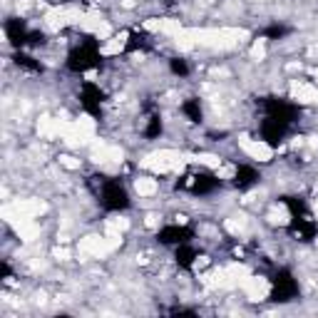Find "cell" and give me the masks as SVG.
I'll list each match as a JSON object with an SVG mask.
<instances>
[{
  "label": "cell",
  "instance_id": "obj_1",
  "mask_svg": "<svg viewBox=\"0 0 318 318\" xmlns=\"http://www.w3.org/2000/svg\"><path fill=\"white\" fill-rule=\"evenodd\" d=\"M80 251H82V256L107 259L114 249H112V244H109L107 236H85V239H80Z\"/></svg>",
  "mask_w": 318,
  "mask_h": 318
},
{
  "label": "cell",
  "instance_id": "obj_2",
  "mask_svg": "<svg viewBox=\"0 0 318 318\" xmlns=\"http://www.w3.org/2000/svg\"><path fill=\"white\" fill-rule=\"evenodd\" d=\"M239 144H241V149L254 159V162H271L273 159V149L266 144V142H261V139H249V137H241L239 139Z\"/></svg>",
  "mask_w": 318,
  "mask_h": 318
},
{
  "label": "cell",
  "instance_id": "obj_6",
  "mask_svg": "<svg viewBox=\"0 0 318 318\" xmlns=\"http://www.w3.org/2000/svg\"><path fill=\"white\" fill-rule=\"evenodd\" d=\"M246 226H249V221H246L244 216H231V219H226V229H229L231 234H244Z\"/></svg>",
  "mask_w": 318,
  "mask_h": 318
},
{
  "label": "cell",
  "instance_id": "obj_7",
  "mask_svg": "<svg viewBox=\"0 0 318 318\" xmlns=\"http://www.w3.org/2000/svg\"><path fill=\"white\" fill-rule=\"evenodd\" d=\"M57 162H60V167H65V169H80V159H75V157H70V154L57 157Z\"/></svg>",
  "mask_w": 318,
  "mask_h": 318
},
{
  "label": "cell",
  "instance_id": "obj_8",
  "mask_svg": "<svg viewBox=\"0 0 318 318\" xmlns=\"http://www.w3.org/2000/svg\"><path fill=\"white\" fill-rule=\"evenodd\" d=\"M251 57H254V60H264V57H266V45H264V40H259V43L251 48Z\"/></svg>",
  "mask_w": 318,
  "mask_h": 318
},
{
  "label": "cell",
  "instance_id": "obj_5",
  "mask_svg": "<svg viewBox=\"0 0 318 318\" xmlns=\"http://www.w3.org/2000/svg\"><path fill=\"white\" fill-rule=\"evenodd\" d=\"M266 219H268L273 226H276V224H278V226H286V224H288V212H286L283 207H273L271 214H268Z\"/></svg>",
  "mask_w": 318,
  "mask_h": 318
},
{
  "label": "cell",
  "instance_id": "obj_11",
  "mask_svg": "<svg viewBox=\"0 0 318 318\" xmlns=\"http://www.w3.org/2000/svg\"><path fill=\"white\" fill-rule=\"evenodd\" d=\"M313 214H316V216H318V197H316V199H313Z\"/></svg>",
  "mask_w": 318,
  "mask_h": 318
},
{
  "label": "cell",
  "instance_id": "obj_3",
  "mask_svg": "<svg viewBox=\"0 0 318 318\" xmlns=\"http://www.w3.org/2000/svg\"><path fill=\"white\" fill-rule=\"evenodd\" d=\"M134 192H137L139 197H154V194L159 192V184H157V179H152V177H137V179H134Z\"/></svg>",
  "mask_w": 318,
  "mask_h": 318
},
{
  "label": "cell",
  "instance_id": "obj_9",
  "mask_svg": "<svg viewBox=\"0 0 318 318\" xmlns=\"http://www.w3.org/2000/svg\"><path fill=\"white\" fill-rule=\"evenodd\" d=\"M53 256H55V261H67V259H70V251H67L65 246H57V249L53 251Z\"/></svg>",
  "mask_w": 318,
  "mask_h": 318
},
{
  "label": "cell",
  "instance_id": "obj_4",
  "mask_svg": "<svg viewBox=\"0 0 318 318\" xmlns=\"http://www.w3.org/2000/svg\"><path fill=\"white\" fill-rule=\"evenodd\" d=\"M189 159H192V162H197V164H207L212 169H219L221 167V157L219 154H212V152H199V154H194Z\"/></svg>",
  "mask_w": 318,
  "mask_h": 318
},
{
  "label": "cell",
  "instance_id": "obj_10",
  "mask_svg": "<svg viewBox=\"0 0 318 318\" xmlns=\"http://www.w3.org/2000/svg\"><path fill=\"white\" fill-rule=\"evenodd\" d=\"M144 224H147L149 229H154V226L159 224V214H154V212H149V214L144 216Z\"/></svg>",
  "mask_w": 318,
  "mask_h": 318
}]
</instances>
